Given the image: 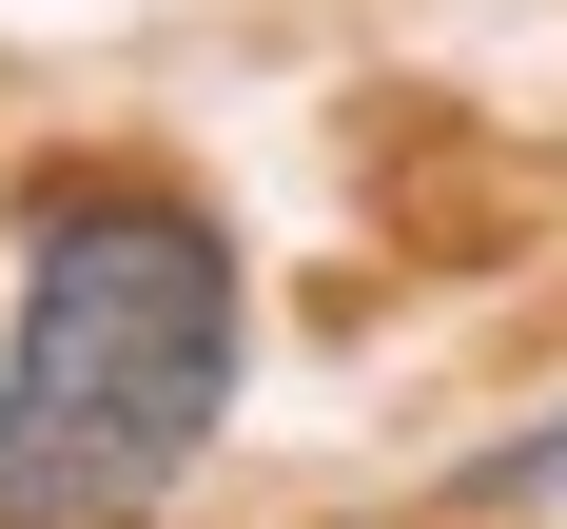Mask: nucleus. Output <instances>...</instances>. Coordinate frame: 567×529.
I'll return each mask as SVG.
<instances>
[{"instance_id": "obj_2", "label": "nucleus", "mask_w": 567, "mask_h": 529, "mask_svg": "<svg viewBox=\"0 0 567 529\" xmlns=\"http://www.w3.org/2000/svg\"><path fill=\"white\" fill-rule=\"evenodd\" d=\"M489 490H509V510H548V490H567V431H509V451H489Z\"/></svg>"}, {"instance_id": "obj_1", "label": "nucleus", "mask_w": 567, "mask_h": 529, "mask_svg": "<svg viewBox=\"0 0 567 529\" xmlns=\"http://www.w3.org/2000/svg\"><path fill=\"white\" fill-rule=\"evenodd\" d=\"M235 235L157 176H40L0 334V529H137L235 411Z\"/></svg>"}]
</instances>
